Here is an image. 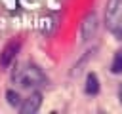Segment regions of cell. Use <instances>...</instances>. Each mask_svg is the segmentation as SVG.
Here are the masks:
<instances>
[{"instance_id":"obj_6","label":"cell","mask_w":122,"mask_h":114,"mask_svg":"<svg viewBox=\"0 0 122 114\" xmlns=\"http://www.w3.org/2000/svg\"><path fill=\"white\" fill-rule=\"evenodd\" d=\"M97 91H99V80H97V76L93 72H90L88 78H86V93L88 95H95Z\"/></svg>"},{"instance_id":"obj_8","label":"cell","mask_w":122,"mask_h":114,"mask_svg":"<svg viewBox=\"0 0 122 114\" xmlns=\"http://www.w3.org/2000/svg\"><path fill=\"white\" fill-rule=\"evenodd\" d=\"M6 97H8V103H10L11 106H19V104H21V99H19V95H17L15 91L10 89V91L6 93Z\"/></svg>"},{"instance_id":"obj_7","label":"cell","mask_w":122,"mask_h":114,"mask_svg":"<svg viewBox=\"0 0 122 114\" xmlns=\"http://www.w3.org/2000/svg\"><path fill=\"white\" fill-rule=\"evenodd\" d=\"M111 70L114 74H120L122 72V53H116L114 59H112V65H111Z\"/></svg>"},{"instance_id":"obj_5","label":"cell","mask_w":122,"mask_h":114,"mask_svg":"<svg viewBox=\"0 0 122 114\" xmlns=\"http://www.w3.org/2000/svg\"><path fill=\"white\" fill-rule=\"evenodd\" d=\"M17 49H19V42H11V44H8V46L2 49V53H0V66H8V65L11 63V59L15 57Z\"/></svg>"},{"instance_id":"obj_4","label":"cell","mask_w":122,"mask_h":114,"mask_svg":"<svg viewBox=\"0 0 122 114\" xmlns=\"http://www.w3.org/2000/svg\"><path fill=\"white\" fill-rule=\"evenodd\" d=\"M42 104V95L40 93H32L30 97H27L21 104H19V112L21 114H34Z\"/></svg>"},{"instance_id":"obj_2","label":"cell","mask_w":122,"mask_h":114,"mask_svg":"<svg viewBox=\"0 0 122 114\" xmlns=\"http://www.w3.org/2000/svg\"><path fill=\"white\" fill-rule=\"evenodd\" d=\"M105 25L111 30H118V27L122 25V0H107Z\"/></svg>"},{"instance_id":"obj_3","label":"cell","mask_w":122,"mask_h":114,"mask_svg":"<svg viewBox=\"0 0 122 114\" xmlns=\"http://www.w3.org/2000/svg\"><path fill=\"white\" fill-rule=\"evenodd\" d=\"M95 30H97V15L95 13H88L82 19V25H80V40L88 42L90 38H93Z\"/></svg>"},{"instance_id":"obj_1","label":"cell","mask_w":122,"mask_h":114,"mask_svg":"<svg viewBox=\"0 0 122 114\" xmlns=\"http://www.w3.org/2000/svg\"><path fill=\"white\" fill-rule=\"evenodd\" d=\"M13 82L19 86V87H27V89H34V87H40L46 84V76L42 74V70L38 66H32V65H25V66H19L13 74Z\"/></svg>"},{"instance_id":"obj_9","label":"cell","mask_w":122,"mask_h":114,"mask_svg":"<svg viewBox=\"0 0 122 114\" xmlns=\"http://www.w3.org/2000/svg\"><path fill=\"white\" fill-rule=\"evenodd\" d=\"M118 97H120V103H122V84L118 86Z\"/></svg>"}]
</instances>
